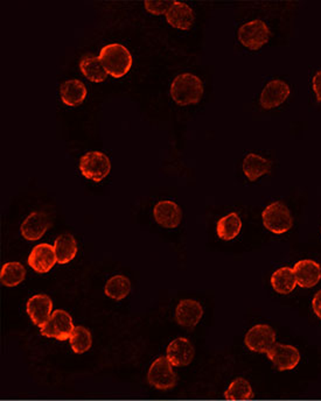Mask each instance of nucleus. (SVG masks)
<instances>
[{
    "instance_id": "21",
    "label": "nucleus",
    "mask_w": 321,
    "mask_h": 401,
    "mask_svg": "<svg viewBox=\"0 0 321 401\" xmlns=\"http://www.w3.org/2000/svg\"><path fill=\"white\" fill-rule=\"evenodd\" d=\"M54 250L57 254V263L66 265L77 256L79 247L73 235L63 234L55 239Z\"/></svg>"
},
{
    "instance_id": "1",
    "label": "nucleus",
    "mask_w": 321,
    "mask_h": 401,
    "mask_svg": "<svg viewBox=\"0 0 321 401\" xmlns=\"http://www.w3.org/2000/svg\"><path fill=\"white\" fill-rule=\"evenodd\" d=\"M98 57L108 75L115 79L125 76L133 67V55L120 43H110L103 47Z\"/></svg>"
},
{
    "instance_id": "22",
    "label": "nucleus",
    "mask_w": 321,
    "mask_h": 401,
    "mask_svg": "<svg viewBox=\"0 0 321 401\" xmlns=\"http://www.w3.org/2000/svg\"><path fill=\"white\" fill-rule=\"evenodd\" d=\"M80 69L83 76L94 83L104 82L106 79V70L104 69L100 57L94 55L83 56L80 61Z\"/></svg>"
},
{
    "instance_id": "30",
    "label": "nucleus",
    "mask_w": 321,
    "mask_h": 401,
    "mask_svg": "<svg viewBox=\"0 0 321 401\" xmlns=\"http://www.w3.org/2000/svg\"><path fill=\"white\" fill-rule=\"evenodd\" d=\"M312 84H313V90H315L317 99H318V102L321 103V70L313 76Z\"/></svg>"
},
{
    "instance_id": "31",
    "label": "nucleus",
    "mask_w": 321,
    "mask_h": 401,
    "mask_svg": "<svg viewBox=\"0 0 321 401\" xmlns=\"http://www.w3.org/2000/svg\"><path fill=\"white\" fill-rule=\"evenodd\" d=\"M312 308H313V312H315V315L318 316L319 319L321 320V290H319V292L315 294V298H313Z\"/></svg>"
},
{
    "instance_id": "20",
    "label": "nucleus",
    "mask_w": 321,
    "mask_h": 401,
    "mask_svg": "<svg viewBox=\"0 0 321 401\" xmlns=\"http://www.w3.org/2000/svg\"><path fill=\"white\" fill-rule=\"evenodd\" d=\"M243 171L249 181H256L257 179L271 171V162L261 155L250 153L243 162Z\"/></svg>"
},
{
    "instance_id": "29",
    "label": "nucleus",
    "mask_w": 321,
    "mask_h": 401,
    "mask_svg": "<svg viewBox=\"0 0 321 401\" xmlns=\"http://www.w3.org/2000/svg\"><path fill=\"white\" fill-rule=\"evenodd\" d=\"M174 1H145L146 11L153 16H162L169 12Z\"/></svg>"
},
{
    "instance_id": "19",
    "label": "nucleus",
    "mask_w": 321,
    "mask_h": 401,
    "mask_svg": "<svg viewBox=\"0 0 321 401\" xmlns=\"http://www.w3.org/2000/svg\"><path fill=\"white\" fill-rule=\"evenodd\" d=\"M61 99L63 104L77 108L81 106L88 95V90L86 86L79 79H69L62 83L60 88Z\"/></svg>"
},
{
    "instance_id": "27",
    "label": "nucleus",
    "mask_w": 321,
    "mask_h": 401,
    "mask_svg": "<svg viewBox=\"0 0 321 401\" xmlns=\"http://www.w3.org/2000/svg\"><path fill=\"white\" fill-rule=\"evenodd\" d=\"M254 397L252 385L244 378H236L225 392V398L229 401L252 400Z\"/></svg>"
},
{
    "instance_id": "18",
    "label": "nucleus",
    "mask_w": 321,
    "mask_h": 401,
    "mask_svg": "<svg viewBox=\"0 0 321 401\" xmlns=\"http://www.w3.org/2000/svg\"><path fill=\"white\" fill-rule=\"evenodd\" d=\"M166 20L174 28L188 30L194 23V13L187 4L174 1L172 7L166 13Z\"/></svg>"
},
{
    "instance_id": "5",
    "label": "nucleus",
    "mask_w": 321,
    "mask_h": 401,
    "mask_svg": "<svg viewBox=\"0 0 321 401\" xmlns=\"http://www.w3.org/2000/svg\"><path fill=\"white\" fill-rule=\"evenodd\" d=\"M176 380H178L176 373L173 370L172 364L166 357L157 358L150 366L147 382L157 390L162 391L172 390L176 385Z\"/></svg>"
},
{
    "instance_id": "9",
    "label": "nucleus",
    "mask_w": 321,
    "mask_h": 401,
    "mask_svg": "<svg viewBox=\"0 0 321 401\" xmlns=\"http://www.w3.org/2000/svg\"><path fill=\"white\" fill-rule=\"evenodd\" d=\"M266 356L278 371L293 370L300 362L298 349L281 343H275V346L266 352Z\"/></svg>"
},
{
    "instance_id": "11",
    "label": "nucleus",
    "mask_w": 321,
    "mask_h": 401,
    "mask_svg": "<svg viewBox=\"0 0 321 401\" xmlns=\"http://www.w3.org/2000/svg\"><path fill=\"white\" fill-rule=\"evenodd\" d=\"M27 261L37 273H48L57 263L54 247L46 243L39 244L33 247Z\"/></svg>"
},
{
    "instance_id": "25",
    "label": "nucleus",
    "mask_w": 321,
    "mask_h": 401,
    "mask_svg": "<svg viewBox=\"0 0 321 401\" xmlns=\"http://www.w3.org/2000/svg\"><path fill=\"white\" fill-rule=\"evenodd\" d=\"M26 276V270L23 264L18 261L6 263L0 271V281L4 286L16 287L21 285Z\"/></svg>"
},
{
    "instance_id": "8",
    "label": "nucleus",
    "mask_w": 321,
    "mask_h": 401,
    "mask_svg": "<svg viewBox=\"0 0 321 401\" xmlns=\"http://www.w3.org/2000/svg\"><path fill=\"white\" fill-rule=\"evenodd\" d=\"M244 343L250 351L266 354L275 346V330L268 324H257L247 332Z\"/></svg>"
},
{
    "instance_id": "6",
    "label": "nucleus",
    "mask_w": 321,
    "mask_h": 401,
    "mask_svg": "<svg viewBox=\"0 0 321 401\" xmlns=\"http://www.w3.org/2000/svg\"><path fill=\"white\" fill-rule=\"evenodd\" d=\"M41 335L48 339H55L60 342L68 341L73 334V319L66 310H57L53 312L45 326L41 327Z\"/></svg>"
},
{
    "instance_id": "12",
    "label": "nucleus",
    "mask_w": 321,
    "mask_h": 401,
    "mask_svg": "<svg viewBox=\"0 0 321 401\" xmlns=\"http://www.w3.org/2000/svg\"><path fill=\"white\" fill-rule=\"evenodd\" d=\"M290 96V88L284 81L275 79L269 82L261 91L259 103L263 109H275L281 106Z\"/></svg>"
},
{
    "instance_id": "7",
    "label": "nucleus",
    "mask_w": 321,
    "mask_h": 401,
    "mask_svg": "<svg viewBox=\"0 0 321 401\" xmlns=\"http://www.w3.org/2000/svg\"><path fill=\"white\" fill-rule=\"evenodd\" d=\"M270 38V30L263 20H254L241 26L239 30L240 43L250 50H259Z\"/></svg>"
},
{
    "instance_id": "10",
    "label": "nucleus",
    "mask_w": 321,
    "mask_h": 401,
    "mask_svg": "<svg viewBox=\"0 0 321 401\" xmlns=\"http://www.w3.org/2000/svg\"><path fill=\"white\" fill-rule=\"evenodd\" d=\"M196 355V350L189 339L185 337H179L169 343L166 350V358L172 366L176 368H185L193 362Z\"/></svg>"
},
{
    "instance_id": "2",
    "label": "nucleus",
    "mask_w": 321,
    "mask_h": 401,
    "mask_svg": "<svg viewBox=\"0 0 321 401\" xmlns=\"http://www.w3.org/2000/svg\"><path fill=\"white\" fill-rule=\"evenodd\" d=\"M203 95V83L198 76L185 73L176 76L171 86V96L178 106L198 104Z\"/></svg>"
},
{
    "instance_id": "13",
    "label": "nucleus",
    "mask_w": 321,
    "mask_h": 401,
    "mask_svg": "<svg viewBox=\"0 0 321 401\" xmlns=\"http://www.w3.org/2000/svg\"><path fill=\"white\" fill-rule=\"evenodd\" d=\"M27 314L30 316L32 322L38 327H43L52 316L53 303L50 296L46 294H38L27 301Z\"/></svg>"
},
{
    "instance_id": "16",
    "label": "nucleus",
    "mask_w": 321,
    "mask_h": 401,
    "mask_svg": "<svg viewBox=\"0 0 321 401\" xmlns=\"http://www.w3.org/2000/svg\"><path fill=\"white\" fill-rule=\"evenodd\" d=\"M293 273L298 286L312 288L321 280V266L315 260H300L293 267Z\"/></svg>"
},
{
    "instance_id": "15",
    "label": "nucleus",
    "mask_w": 321,
    "mask_h": 401,
    "mask_svg": "<svg viewBox=\"0 0 321 401\" xmlns=\"http://www.w3.org/2000/svg\"><path fill=\"white\" fill-rule=\"evenodd\" d=\"M50 227V216L41 211H34L21 224V235L25 239L35 242L41 239Z\"/></svg>"
},
{
    "instance_id": "28",
    "label": "nucleus",
    "mask_w": 321,
    "mask_h": 401,
    "mask_svg": "<svg viewBox=\"0 0 321 401\" xmlns=\"http://www.w3.org/2000/svg\"><path fill=\"white\" fill-rule=\"evenodd\" d=\"M70 346L77 355H82L93 346V337L86 327L77 326L69 339Z\"/></svg>"
},
{
    "instance_id": "24",
    "label": "nucleus",
    "mask_w": 321,
    "mask_h": 401,
    "mask_svg": "<svg viewBox=\"0 0 321 401\" xmlns=\"http://www.w3.org/2000/svg\"><path fill=\"white\" fill-rule=\"evenodd\" d=\"M242 229V220L236 213H230L218 222L216 232L222 240H232L239 236Z\"/></svg>"
},
{
    "instance_id": "17",
    "label": "nucleus",
    "mask_w": 321,
    "mask_h": 401,
    "mask_svg": "<svg viewBox=\"0 0 321 401\" xmlns=\"http://www.w3.org/2000/svg\"><path fill=\"white\" fill-rule=\"evenodd\" d=\"M203 316V308L201 303L196 300H182L176 310V322L186 328L198 326Z\"/></svg>"
},
{
    "instance_id": "23",
    "label": "nucleus",
    "mask_w": 321,
    "mask_h": 401,
    "mask_svg": "<svg viewBox=\"0 0 321 401\" xmlns=\"http://www.w3.org/2000/svg\"><path fill=\"white\" fill-rule=\"evenodd\" d=\"M271 286L276 292L283 295L293 292L297 286L293 269L281 267L279 270L276 271L275 273L271 276Z\"/></svg>"
},
{
    "instance_id": "4",
    "label": "nucleus",
    "mask_w": 321,
    "mask_h": 401,
    "mask_svg": "<svg viewBox=\"0 0 321 401\" xmlns=\"http://www.w3.org/2000/svg\"><path fill=\"white\" fill-rule=\"evenodd\" d=\"M79 168L84 178L94 182H101L110 174L111 162L102 152H88L81 158Z\"/></svg>"
},
{
    "instance_id": "14",
    "label": "nucleus",
    "mask_w": 321,
    "mask_h": 401,
    "mask_svg": "<svg viewBox=\"0 0 321 401\" xmlns=\"http://www.w3.org/2000/svg\"><path fill=\"white\" fill-rule=\"evenodd\" d=\"M153 216L162 227L176 229L181 223V208L173 200H160L153 209Z\"/></svg>"
},
{
    "instance_id": "3",
    "label": "nucleus",
    "mask_w": 321,
    "mask_h": 401,
    "mask_svg": "<svg viewBox=\"0 0 321 401\" xmlns=\"http://www.w3.org/2000/svg\"><path fill=\"white\" fill-rule=\"evenodd\" d=\"M261 220L264 227L275 235L285 234L291 230L293 225L291 211L281 202H274L265 208L261 214Z\"/></svg>"
},
{
    "instance_id": "26",
    "label": "nucleus",
    "mask_w": 321,
    "mask_h": 401,
    "mask_svg": "<svg viewBox=\"0 0 321 401\" xmlns=\"http://www.w3.org/2000/svg\"><path fill=\"white\" fill-rule=\"evenodd\" d=\"M104 292L110 299L120 301V300L125 299L131 292V281L128 276H120V274L113 276L106 281Z\"/></svg>"
}]
</instances>
